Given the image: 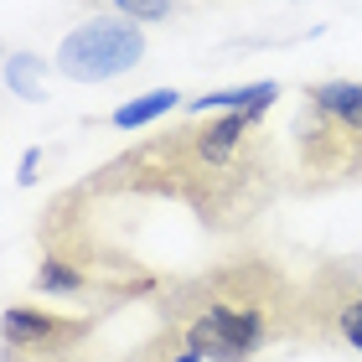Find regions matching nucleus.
I'll use <instances>...</instances> for the list:
<instances>
[{"mask_svg":"<svg viewBox=\"0 0 362 362\" xmlns=\"http://www.w3.org/2000/svg\"><path fill=\"white\" fill-rule=\"evenodd\" d=\"M42 156H47L42 145H31V151L21 156V171H16V176H21V187H31V181H37V171H42Z\"/></svg>","mask_w":362,"mask_h":362,"instance_id":"9d476101","label":"nucleus"},{"mask_svg":"<svg viewBox=\"0 0 362 362\" xmlns=\"http://www.w3.org/2000/svg\"><path fill=\"white\" fill-rule=\"evenodd\" d=\"M0 57H6V47H0Z\"/></svg>","mask_w":362,"mask_h":362,"instance_id":"9b49d317","label":"nucleus"},{"mask_svg":"<svg viewBox=\"0 0 362 362\" xmlns=\"http://www.w3.org/2000/svg\"><path fill=\"white\" fill-rule=\"evenodd\" d=\"M176 104H181L176 88H151V93H140V98H129V104H119V109L109 114V124H114V129H140V124L166 119Z\"/></svg>","mask_w":362,"mask_h":362,"instance_id":"423d86ee","label":"nucleus"},{"mask_svg":"<svg viewBox=\"0 0 362 362\" xmlns=\"http://www.w3.org/2000/svg\"><path fill=\"white\" fill-rule=\"evenodd\" d=\"M0 78H6V93L26 98V104L47 98V57H37V52H11Z\"/></svg>","mask_w":362,"mask_h":362,"instance_id":"39448f33","label":"nucleus"},{"mask_svg":"<svg viewBox=\"0 0 362 362\" xmlns=\"http://www.w3.org/2000/svg\"><path fill=\"white\" fill-rule=\"evenodd\" d=\"M98 332V316H62L42 305H6L0 310V347L6 352H57L83 347Z\"/></svg>","mask_w":362,"mask_h":362,"instance_id":"7ed1b4c3","label":"nucleus"},{"mask_svg":"<svg viewBox=\"0 0 362 362\" xmlns=\"http://www.w3.org/2000/svg\"><path fill=\"white\" fill-rule=\"evenodd\" d=\"M0 362H98V357L83 341V347H57V352H6L0 347Z\"/></svg>","mask_w":362,"mask_h":362,"instance_id":"1a4fd4ad","label":"nucleus"},{"mask_svg":"<svg viewBox=\"0 0 362 362\" xmlns=\"http://www.w3.org/2000/svg\"><path fill=\"white\" fill-rule=\"evenodd\" d=\"M31 285H37L42 295H68V300H78V295H93L88 279L78 274L68 259H52V254H42V264H37V274H31Z\"/></svg>","mask_w":362,"mask_h":362,"instance_id":"0eeeda50","label":"nucleus"},{"mask_svg":"<svg viewBox=\"0 0 362 362\" xmlns=\"http://www.w3.org/2000/svg\"><path fill=\"white\" fill-rule=\"evenodd\" d=\"M109 6H114V16H124V21L145 26V21H171L176 0H109Z\"/></svg>","mask_w":362,"mask_h":362,"instance_id":"6e6552de","label":"nucleus"},{"mask_svg":"<svg viewBox=\"0 0 362 362\" xmlns=\"http://www.w3.org/2000/svg\"><path fill=\"white\" fill-rule=\"evenodd\" d=\"M269 109L187 114L181 124L119 151L88 176L98 197H160L212 233H243L279 197V145L264 135Z\"/></svg>","mask_w":362,"mask_h":362,"instance_id":"f257e3e1","label":"nucleus"},{"mask_svg":"<svg viewBox=\"0 0 362 362\" xmlns=\"http://www.w3.org/2000/svg\"><path fill=\"white\" fill-rule=\"evenodd\" d=\"M140 57H145V37L135 21H124V16H88L57 42L52 68L62 78H73V83H109V78L140 68Z\"/></svg>","mask_w":362,"mask_h":362,"instance_id":"f03ea898","label":"nucleus"},{"mask_svg":"<svg viewBox=\"0 0 362 362\" xmlns=\"http://www.w3.org/2000/svg\"><path fill=\"white\" fill-rule=\"evenodd\" d=\"M279 83H243V88H218V93H202L192 98L187 114H233V109H274Z\"/></svg>","mask_w":362,"mask_h":362,"instance_id":"20e7f679","label":"nucleus"}]
</instances>
